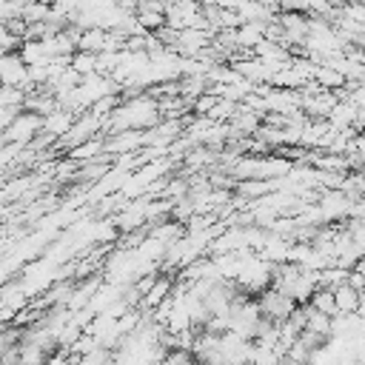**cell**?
Listing matches in <instances>:
<instances>
[{
  "instance_id": "12",
  "label": "cell",
  "mask_w": 365,
  "mask_h": 365,
  "mask_svg": "<svg viewBox=\"0 0 365 365\" xmlns=\"http://www.w3.org/2000/svg\"><path fill=\"white\" fill-rule=\"evenodd\" d=\"M345 282H348V285H354L356 291H365V274H362L359 268H351V271H348V279H345Z\"/></svg>"
},
{
  "instance_id": "13",
  "label": "cell",
  "mask_w": 365,
  "mask_h": 365,
  "mask_svg": "<svg viewBox=\"0 0 365 365\" xmlns=\"http://www.w3.org/2000/svg\"><path fill=\"white\" fill-rule=\"evenodd\" d=\"M356 314H359V317L365 319V291L359 294V308H356Z\"/></svg>"
},
{
  "instance_id": "5",
  "label": "cell",
  "mask_w": 365,
  "mask_h": 365,
  "mask_svg": "<svg viewBox=\"0 0 365 365\" xmlns=\"http://www.w3.org/2000/svg\"><path fill=\"white\" fill-rule=\"evenodd\" d=\"M71 123H74V111H71V108L57 106L54 111H48V114L43 117V131L60 140V137H63V134L71 128Z\"/></svg>"
},
{
  "instance_id": "8",
  "label": "cell",
  "mask_w": 365,
  "mask_h": 365,
  "mask_svg": "<svg viewBox=\"0 0 365 365\" xmlns=\"http://www.w3.org/2000/svg\"><path fill=\"white\" fill-rule=\"evenodd\" d=\"M308 305L311 308H317V311H322V314H336V297H334V288H325V285H317L314 288V294H311V299H308Z\"/></svg>"
},
{
  "instance_id": "2",
  "label": "cell",
  "mask_w": 365,
  "mask_h": 365,
  "mask_svg": "<svg viewBox=\"0 0 365 365\" xmlns=\"http://www.w3.org/2000/svg\"><path fill=\"white\" fill-rule=\"evenodd\" d=\"M43 131V114H37V111H29V108H23V111H17V117L3 128V134H6V143H20V145H26V143H31L37 134Z\"/></svg>"
},
{
  "instance_id": "1",
  "label": "cell",
  "mask_w": 365,
  "mask_h": 365,
  "mask_svg": "<svg viewBox=\"0 0 365 365\" xmlns=\"http://www.w3.org/2000/svg\"><path fill=\"white\" fill-rule=\"evenodd\" d=\"M103 123H106V117H100V114H94V111L88 108V114L74 117L71 128L57 140V145L71 151L74 145H80V143H86V140H91V137H97V134L103 131Z\"/></svg>"
},
{
  "instance_id": "9",
  "label": "cell",
  "mask_w": 365,
  "mask_h": 365,
  "mask_svg": "<svg viewBox=\"0 0 365 365\" xmlns=\"http://www.w3.org/2000/svg\"><path fill=\"white\" fill-rule=\"evenodd\" d=\"M305 328L314 331L322 339H331V314H322V311H317V308L308 305V322H305Z\"/></svg>"
},
{
  "instance_id": "10",
  "label": "cell",
  "mask_w": 365,
  "mask_h": 365,
  "mask_svg": "<svg viewBox=\"0 0 365 365\" xmlns=\"http://www.w3.org/2000/svg\"><path fill=\"white\" fill-rule=\"evenodd\" d=\"M71 68H77L83 77L86 74H94L97 71V51H83V48H77L74 54H71V63H68Z\"/></svg>"
},
{
  "instance_id": "11",
  "label": "cell",
  "mask_w": 365,
  "mask_h": 365,
  "mask_svg": "<svg viewBox=\"0 0 365 365\" xmlns=\"http://www.w3.org/2000/svg\"><path fill=\"white\" fill-rule=\"evenodd\" d=\"M217 103H220V94H214V91L205 94V91H202V94L197 97V103H194V114H202V117H205Z\"/></svg>"
},
{
  "instance_id": "3",
  "label": "cell",
  "mask_w": 365,
  "mask_h": 365,
  "mask_svg": "<svg viewBox=\"0 0 365 365\" xmlns=\"http://www.w3.org/2000/svg\"><path fill=\"white\" fill-rule=\"evenodd\" d=\"M257 305H259V314L265 319H271V322H282L297 308V302L288 294H282L279 288H274V285H268V288H262L257 294Z\"/></svg>"
},
{
  "instance_id": "6",
  "label": "cell",
  "mask_w": 365,
  "mask_h": 365,
  "mask_svg": "<svg viewBox=\"0 0 365 365\" xmlns=\"http://www.w3.org/2000/svg\"><path fill=\"white\" fill-rule=\"evenodd\" d=\"M171 291H174V277H157L154 285L148 288V294L140 299V308H143V311H154Z\"/></svg>"
},
{
  "instance_id": "4",
  "label": "cell",
  "mask_w": 365,
  "mask_h": 365,
  "mask_svg": "<svg viewBox=\"0 0 365 365\" xmlns=\"http://www.w3.org/2000/svg\"><path fill=\"white\" fill-rule=\"evenodd\" d=\"M0 86L29 88V63L23 60V54L17 48H11L0 57Z\"/></svg>"
},
{
  "instance_id": "7",
  "label": "cell",
  "mask_w": 365,
  "mask_h": 365,
  "mask_svg": "<svg viewBox=\"0 0 365 365\" xmlns=\"http://www.w3.org/2000/svg\"><path fill=\"white\" fill-rule=\"evenodd\" d=\"M359 294H362V291H356V288L348 285V282L336 285V288H334V297H336V314H354V311L359 308Z\"/></svg>"
}]
</instances>
